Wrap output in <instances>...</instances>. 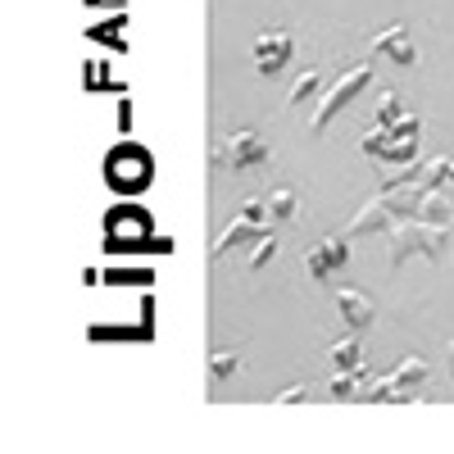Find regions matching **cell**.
Wrapping results in <instances>:
<instances>
[{
    "label": "cell",
    "mask_w": 454,
    "mask_h": 454,
    "mask_svg": "<svg viewBox=\"0 0 454 454\" xmlns=\"http://www.w3.org/2000/svg\"><path fill=\"white\" fill-rule=\"evenodd\" d=\"M318 87H323V73H318V68H305V73H300V78L291 82L286 105H305V100H314V96H318Z\"/></svg>",
    "instance_id": "obj_13"
},
{
    "label": "cell",
    "mask_w": 454,
    "mask_h": 454,
    "mask_svg": "<svg viewBox=\"0 0 454 454\" xmlns=\"http://www.w3.org/2000/svg\"><path fill=\"white\" fill-rule=\"evenodd\" d=\"M368 82H372V64H350L346 73H340V78H336V82H332V87L318 96V109H314V132L323 137V132L332 128L336 114L346 109V105H350V100H355V96L368 87Z\"/></svg>",
    "instance_id": "obj_2"
},
{
    "label": "cell",
    "mask_w": 454,
    "mask_h": 454,
    "mask_svg": "<svg viewBox=\"0 0 454 454\" xmlns=\"http://www.w3.org/2000/svg\"><path fill=\"white\" fill-rule=\"evenodd\" d=\"M391 132H400V137H423V119H419V114H400V119L391 123Z\"/></svg>",
    "instance_id": "obj_18"
},
{
    "label": "cell",
    "mask_w": 454,
    "mask_h": 454,
    "mask_svg": "<svg viewBox=\"0 0 454 454\" xmlns=\"http://www.w3.org/2000/svg\"><path fill=\"white\" fill-rule=\"evenodd\" d=\"M263 232H273V218H269V200H246L241 205V214L232 218L218 232V241H214V259H223L227 250H237V246H246V241H259Z\"/></svg>",
    "instance_id": "obj_3"
},
{
    "label": "cell",
    "mask_w": 454,
    "mask_h": 454,
    "mask_svg": "<svg viewBox=\"0 0 454 454\" xmlns=\"http://www.w3.org/2000/svg\"><path fill=\"white\" fill-rule=\"evenodd\" d=\"M263 200H269V218H273V223H286V218H295V209H300L295 186H278V192L263 196Z\"/></svg>",
    "instance_id": "obj_12"
},
{
    "label": "cell",
    "mask_w": 454,
    "mask_h": 454,
    "mask_svg": "<svg viewBox=\"0 0 454 454\" xmlns=\"http://www.w3.org/2000/svg\"><path fill=\"white\" fill-rule=\"evenodd\" d=\"M391 227H395V214L382 205V196H372V200H364V205H359L355 223L346 227V237H387Z\"/></svg>",
    "instance_id": "obj_8"
},
{
    "label": "cell",
    "mask_w": 454,
    "mask_h": 454,
    "mask_svg": "<svg viewBox=\"0 0 454 454\" xmlns=\"http://www.w3.org/2000/svg\"><path fill=\"white\" fill-rule=\"evenodd\" d=\"M336 314L346 318V327H368L372 323V300L364 295V291H355V286H340L336 291Z\"/></svg>",
    "instance_id": "obj_10"
},
{
    "label": "cell",
    "mask_w": 454,
    "mask_h": 454,
    "mask_svg": "<svg viewBox=\"0 0 454 454\" xmlns=\"http://www.w3.org/2000/svg\"><path fill=\"white\" fill-rule=\"evenodd\" d=\"M332 364H336V368H364V346H359L355 336L332 340Z\"/></svg>",
    "instance_id": "obj_14"
},
{
    "label": "cell",
    "mask_w": 454,
    "mask_h": 454,
    "mask_svg": "<svg viewBox=\"0 0 454 454\" xmlns=\"http://www.w3.org/2000/svg\"><path fill=\"white\" fill-rule=\"evenodd\" d=\"M237 368H241V355H237V350H218V355H209V377H214V382H227V377H237Z\"/></svg>",
    "instance_id": "obj_15"
},
{
    "label": "cell",
    "mask_w": 454,
    "mask_h": 454,
    "mask_svg": "<svg viewBox=\"0 0 454 454\" xmlns=\"http://www.w3.org/2000/svg\"><path fill=\"white\" fill-rule=\"evenodd\" d=\"M273 259H278V232H263V237L254 241V254H250V269L259 273V269H269Z\"/></svg>",
    "instance_id": "obj_16"
},
{
    "label": "cell",
    "mask_w": 454,
    "mask_h": 454,
    "mask_svg": "<svg viewBox=\"0 0 454 454\" xmlns=\"http://www.w3.org/2000/svg\"><path fill=\"white\" fill-rule=\"evenodd\" d=\"M359 150L368 160H377V168H400V164L419 160V137H400L391 128H372V132H364Z\"/></svg>",
    "instance_id": "obj_5"
},
{
    "label": "cell",
    "mask_w": 454,
    "mask_h": 454,
    "mask_svg": "<svg viewBox=\"0 0 454 454\" xmlns=\"http://www.w3.org/2000/svg\"><path fill=\"white\" fill-rule=\"evenodd\" d=\"M387 259L391 269H404L413 254L423 259H445L450 250V223H432V218H395V227L387 232Z\"/></svg>",
    "instance_id": "obj_1"
},
{
    "label": "cell",
    "mask_w": 454,
    "mask_h": 454,
    "mask_svg": "<svg viewBox=\"0 0 454 454\" xmlns=\"http://www.w3.org/2000/svg\"><path fill=\"white\" fill-rule=\"evenodd\" d=\"M350 263V237H323L318 246H309V254H305V269H309V278H318V282H327L336 269H346Z\"/></svg>",
    "instance_id": "obj_7"
},
{
    "label": "cell",
    "mask_w": 454,
    "mask_h": 454,
    "mask_svg": "<svg viewBox=\"0 0 454 454\" xmlns=\"http://www.w3.org/2000/svg\"><path fill=\"white\" fill-rule=\"evenodd\" d=\"M305 400H309V387H286L278 395V404H305Z\"/></svg>",
    "instance_id": "obj_19"
},
{
    "label": "cell",
    "mask_w": 454,
    "mask_h": 454,
    "mask_svg": "<svg viewBox=\"0 0 454 454\" xmlns=\"http://www.w3.org/2000/svg\"><path fill=\"white\" fill-rule=\"evenodd\" d=\"M450 160H454V150H450Z\"/></svg>",
    "instance_id": "obj_21"
},
{
    "label": "cell",
    "mask_w": 454,
    "mask_h": 454,
    "mask_svg": "<svg viewBox=\"0 0 454 454\" xmlns=\"http://www.w3.org/2000/svg\"><path fill=\"white\" fill-rule=\"evenodd\" d=\"M295 55V36L286 27H263L254 36V68L263 73V78H273V73H282Z\"/></svg>",
    "instance_id": "obj_6"
},
{
    "label": "cell",
    "mask_w": 454,
    "mask_h": 454,
    "mask_svg": "<svg viewBox=\"0 0 454 454\" xmlns=\"http://www.w3.org/2000/svg\"><path fill=\"white\" fill-rule=\"evenodd\" d=\"M445 355H450V377H454V336L445 340Z\"/></svg>",
    "instance_id": "obj_20"
},
{
    "label": "cell",
    "mask_w": 454,
    "mask_h": 454,
    "mask_svg": "<svg viewBox=\"0 0 454 454\" xmlns=\"http://www.w3.org/2000/svg\"><path fill=\"white\" fill-rule=\"evenodd\" d=\"M269 141H263L254 128H237V132H227L218 145H214V164L218 168H259V164H269Z\"/></svg>",
    "instance_id": "obj_4"
},
{
    "label": "cell",
    "mask_w": 454,
    "mask_h": 454,
    "mask_svg": "<svg viewBox=\"0 0 454 454\" xmlns=\"http://www.w3.org/2000/svg\"><path fill=\"white\" fill-rule=\"evenodd\" d=\"M372 51H377V55H387V59H391V64H400V68L419 64V51H413L409 27H404V23H391V27L377 32V36H372Z\"/></svg>",
    "instance_id": "obj_9"
},
{
    "label": "cell",
    "mask_w": 454,
    "mask_h": 454,
    "mask_svg": "<svg viewBox=\"0 0 454 454\" xmlns=\"http://www.w3.org/2000/svg\"><path fill=\"white\" fill-rule=\"evenodd\" d=\"M400 114H404V109H400L395 91H387L382 100H377V109H372V119H377V128H391V123L400 119Z\"/></svg>",
    "instance_id": "obj_17"
},
{
    "label": "cell",
    "mask_w": 454,
    "mask_h": 454,
    "mask_svg": "<svg viewBox=\"0 0 454 454\" xmlns=\"http://www.w3.org/2000/svg\"><path fill=\"white\" fill-rule=\"evenodd\" d=\"M391 377H395V387H400V391H419L427 377H432V364L419 359V355H409V359H400V368H395Z\"/></svg>",
    "instance_id": "obj_11"
}]
</instances>
